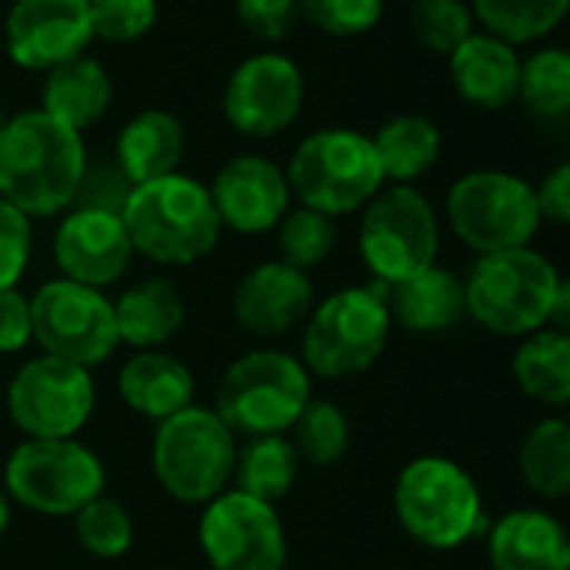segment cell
Masks as SVG:
<instances>
[{"label":"cell","instance_id":"obj_38","mask_svg":"<svg viewBox=\"0 0 570 570\" xmlns=\"http://www.w3.org/2000/svg\"><path fill=\"white\" fill-rule=\"evenodd\" d=\"M307 23L331 37H357L377 27L384 0H297Z\"/></svg>","mask_w":570,"mask_h":570},{"label":"cell","instance_id":"obj_32","mask_svg":"<svg viewBox=\"0 0 570 570\" xmlns=\"http://www.w3.org/2000/svg\"><path fill=\"white\" fill-rule=\"evenodd\" d=\"M287 434H291V444L301 454V461H307L314 468L337 464L351 448V424L334 401L311 397Z\"/></svg>","mask_w":570,"mask_h":570},{"label":"cell","instance_id":"obj_15","mask_svg":"<svg viewBox=\"0 0 570 570\" xmlns=\"http://www.w3.org/2000/svg\"><path fill=\"white\" fill-rule=\"evenodd\" d=\"M304 107V73L284 53H254L224 87V117L244 137L287 130Z\"/></svg>","mask_w":570,"mask_h":570},{"label":"cell","instance_id":"obj_26","mask_svg":"<svg viewBox=\"0 0 570 570\" xmlns=\"http://www.w3.org/2000/svg\"><path fill=\"white\" fill-rule=\"evenodd\" d=\"M184 157V127L170 110H144L117 137V167L130 184H147L177 170Z\"/></svg>","mask_w":570,"mask_h":570},{"label":"cell","instance_id":"obj_27","mask_svg":"<svg viewBox=\"0 0 570 570\" xmlns=\"http://www.w3.org/2000/svg\"><path fill=\"white\" fill-rule=\"evenodd\" d=\"M384 180L411 184L424 177L441 157V130L421 114H397L371 137Z\"/></svg>","mask_w":570,"mask_h":570},{"label":"cell","instance_id":"obj_21","mask_svg":"<svg viewBox=\"0 0 570 570\" xmlns=\"http://www.w3.org/2000/svg\"><path fill=\"white\" fill-rule=\"evenodd\" d=\"M488 558L494 570H570L568 531L541 508L508 511L488 534Z\"/></svg>","mask_w":570,"mask_h":570},{"label":"cell","instance_id":"obj_42","mask_svg":"<svg viewBox=\"0 0 570 570\" xmlns=\"http://www.w3.org/2000/svg\"><path fill=\"white\" fill-rule=\"evenodd\" d=\"M534 200H538V214L541 220L551 224H568L570 220V164H558L541 187H534Z\"/></svg>","mask_w":570,"mask_h":570},{"label":"cell","instance_id":"obj_40","mask_svg":"<svg viewBox=\"0 0 570 570\" xmlns=\"http://www.w3.org/2000/svg\"><path fill=\"white\" fill-rule=\"evenodd\" d=\"M234 10L257 40H284L301 17L297 0H234Z\"/></svg>","mask_w":570,"mask_h":570},{"label":"cell","instance_id":"obj_43","mask_svg":"<svg viewBox=\"0 0 570 570\" xmlns=\"http://www.w3.org/2000/svg\"><path fill=\"white\" fill-rule=\"evenodd\" d=\"M7 528H10V498H7V491L0 488V538L7 534Z\"/></svg>","mask_w":570,"mask_h":570},{"label":"cell","instance_id":"obj_3","mask_svg":"<svg viewBox=\"0 0 570 570\" xmlns=\"http://www.w3.org/2000/svg\"><path fill=\"white\" fill-rule=\"evenodd\" d=\"M561 284L558 267L531 247L481 254L464 281V311L491 334L528 337L551 324Z\"/></svg>","mask_w":570,"mask_h":570},{"label":"cell","instance_id":"obj_9","mask_svg":"<svg viewBox=\"0 0 570 570\" xmlns=\"http://www.w3.org/2000/svg\"><path fill=\"white\" fill-rule=\"evenodd\" d=\"M107 471L100 458L73 438H27L3 468V491L27 511L47 518H73L87 501L100 498Z\"/></svg>","mask_w":570,"mask_h":570},{"label":"cell","instance_id":"obj_14","mask_svg":"<svg viewBox=\"0 0 570 570\" xmlns=\"http://www.w3.org/2000/svg\"><path fill=\"white\" fill-rule=\"evenodd\" d=\"M197 541L210 570H284L287 534L274 504L224 491L204 504Z\"/></svg>","mask_w":570,"mask_h":570},{"label":"cell","instance_id":"obj_4","mask_svg":"<svg viewBox=\"0 0 570 570\" xmlns=\"http://www.w3.org/2000/svg\"><path fill=\"white\" fill-rule=\"evenodd\" d=\"M394 514L404 534L431 551H454L484 528L474 478L441 454H424L401 468L394 481Z\"/></svg>","mask_w":570,"mask_h":570},{"label":"cell","instance_id":"obj_11","mask_svg":"<svg viewBox=\"0 0 570 570\" xmlns=\"http://www.w3.org/2000/svg\"><path fill=\"white\" fill-rule=\"evenodd\" d=\"M454 234L478 254L528 247L541 227L534 187L508 170H471L448 194Z\"/></svg>","mask_w":570,"mask_h":570},{"label":"cell","instance_id":"obj_23","mask_svg":"<svg viewBox=\"0 0 570 570\" xmlns=\"http://www.w3.org/2000/svg\"><path fill=\"white\" fill-rule=\"evenodd\" d=\"M391 324H401L404 331L414 334H441L451 331L468 311H464V281L448 271L431 264L428 271L391 284L384 291Z\"/></svg>","mask_w":570,"mask_h":570},{"label":"cell","instance_id":"obj_8","mask_svg":"<svg viewBox=\"0 0 570 570\" xmlns=\"http://www.w3.org/2000/svg\"><path fill=\"white\" fill-rule=\"evenodd\" d=\"M237 434L210 407H184L157 424L150 461L157 484L180 504H207L227 491Z\"/></svg>","mask_w":570,"mask_h":570},{"label":"cell","instance_id":"obj_22","mask_svg":"<svg viewBox=\"0 0 570 570\" xmlns=\"http://www.w3.org/2000/svg\"><path fill=\"white\" fill-rule=\"evenodd\" d=\"M117 387L134 414L157 424L194 404V374L167 351H137L127 357L117 374Z\"/></svg>","mask_w":570,"mask_h":570},{"label":"cell","instance_id":"obj_31","mask_svg":"<svg viewBox=\"0 0 570 570\" xmlns=\"http://www.w3.org/2000/svg\"><path fill=\"white\" fill-rule=\"evenodd\" d=\"M568 7L570 0H474L471 10L488 33L518 47L551 33L564 20Z\"/></svg>","mask_w":570,"mask_h":570},{"label":"cell","instance_id":"obj_37","mask_svg":"<svg viewBox=\"0 0 570 570\" xmlns=\"http://www.w3.org/2000/svg\"><path fill=\"white\" fill-rule=\"evenodd\" d=\"M94 37L110 43L140 40L157 23V0H87Z\"/></svg>","mask_w":570,"mask_h":570},{"label":"cell","instance_id":"obj_24","mask_svg":"<svg viewBox=\"0 0 570 570\" xmlns=\"http://www.w3.org/2000/svg\"><path fill=\"white\" fill-rule=\"evenodd\" d=\"M184 297L167 277H147L127 287L114 304L117 337L137 351H160L184 324Z\"/></svg>","mask_w":570,"mask_h":570},{"label":"cell","instance_id":"obj_5","mask_svg":"<svg viewBox=\"0 0 570 570\" xmlns=\"http://www.w3.org/2000/svg\"><path fill=\"white\" fill-rule=\"evenodd\" d=\"M387 284L374 281L371 287H344L321 301L307 314L304 331V367L307 374L344 381L364 374L387 347L391 314L384 301Z\"/></svg>","mask_w":570,"mask_h":570},{"label":"cell","instance_id":"obj_30","mask_svg":"<svg viewBox=\"0 0 570 570\" xmlns=\"http://www.w3.org/2000/svg\"><path fill=\"white\" fill-rule=\"evenodd\" d=\"M524 484L544 501H564L570 491V424L564 417L538 421L518 451Z\"/></svg>","mask_w":570,"mask_h":570},{"label":"cell","instance_id":"obj_35","mask_svg":"<svg viewBox=\"0 0 570 570\" xmlns=\"http://www.w3.org/2000/svg\"><path fill=\"white\" fill-rule=\"evenodd\" d=\"M73 534L87 554H94L100 561H114V558H124L130 551L134 521H130L124 504L100 494L73 514Z\"/></svg>","mask_w":570,"mask_h":570},{"label":"cell","instance_id":"obj_7","mask_svg":"<svg viewBox=\"0 0 570 570\" xmlns=\"http://www.w3.org/2000/svg\"><path fill=\"white\" fill-rule=\"evenodd\" d=\"M284 174L301 207L327 217L361 210L384 187L371 137L347 127H327L304 137Z\"/></svg>","mask_w":570,"mask_h":570},{"label":"cell","instance_id":"obj_2","mask_svg":"<svg viewBox=\"0 0 570 570\" xmlns=\"http://www.w3.org/2000/svg\"><path fill=\"white\" fill-rule=\"evenodd\" d=\"M120 220L134 254H144L157 264H197L220 240V220L207 187L177 170L147 184H134L120 207Z\"/></svg>","mask_w":570,"mask_h":570},{"label":"cell","instance_id":"obj_16","mask_svg":"<svg viewBox=\"0 0 570 570\" xmlns=\"http://www.w3.org/2000/svg\"><path fill=\"white\" fill-rule=\"evenodd\" d=\"M90 37L87 0H17L3 27L7 53L23 70H53L80 57Z\"/></svg>","mask_w":570,"mask_h":570},{"label":"cell","instance_id":"obj_20","mask_svg":"<svg viewBox=\"0 0 570 570\" xmlns=\"http://www.w3.org/2000/svg\"><path fill=\"white\" fill-rule=\"evenodd\" d=\"M451 83L461 100L481 110H504L518 100L521 87V57L518 50L494 33H471L448 53Z\"/></svg>","mask_w":570,"mask_h":570},{"label":"cell","instance_id":"obj_25","mask_svg":"<svg viewBox=\"0 0 570 570\" xmlns=\"http://www.w3.org/2000/svg\"><path fill=\"white\" fill-rule=\"evenodd\" d=\"M110 97H114V83L107 70L97 60L80 53L47 70V80L40 90V110L83 134L90 124H97L107 114Z\"/></svg>","mask_w":570,"mask_h":570},{"label":"cell","instance_id":"obj_12","mask_svg":"<svg viewBox=\"0 0 570 570\" xmlns=\"http://www.w3.org/2000/svg\"><path fill=\"white\" fill-rule=\"evenodd\" d=\"M30 341H37L43 354L90 371L120 344L114 301L67 277L47 281L30 297Z\"/></svg>","mask_w":570,"mask_h":570},{"label":"cell","instance_id":"obj_41","mask_svg":"<svg viewBox=\"0 0 570 570\" xmlns=\"http://www.w3.org/2000/svg\"><path fill=\"white\" fill-rule=\"evenodd\" d=\"M30 344V297L17 287L0 291V354H17Z\"/></svg>","mask_w":570,"mask_h":570},{"label":"cell","instance_id":"obj_13","mask_svg":"<svg viewBox=\"0 0 570 570\" xmlns=\"http://www.w3.org/2000/svg\"><path fill=\"white\" fill-rule=\"evenodd\" d=\"M97 404L87 367L60 357L27 361L7 384V414L27 438H73Z\"/></svg>","mask_w":570,"mask_h":570},{"label":"cell","instance_id":"obj_19","mask_svg":"<svg viewBox=\"0 0 570 570\" xmlns=\"http://www.w3.org/2000/svg\"><path fill=\"white\" fill-rule=\"evenodd\" d=\"M314 307V284L304 271L267 261L234 287V321L254 337H281L297 327Z\"/></svg>","mask_w":570,"mask_h":570},{"label":"cell","instance_id":"obj_10","mask_svg":"<svg viewBox=\"0 0 570 570\" xmlns=\"http://www.w3.org/2000/svg\"><path fill=\"white\" fill-rule=\"evenodd\" d=\"M357 240L374 281L391 287L438 264L441 227L431 200L417 187L394 184L364 204Z\"/></svg>","mask_w":570,"mask_h":570},{"label":"cell","instance_id":"obj_44","mask_svg":"<svg viewBox=\"0 0 570 570\" xmlns=\"http://www.w3.org/2000/svg\"><path fill=\"white\" fill-rule=\"evenodd\" d=\"M0 130H3V117H0Z\"/></svg>","mask_w":570,"mask_h":570},{"label":"cell","instance_id":"obj_1","mask_svg":"<svg viewBox=\"0 0 570 570\" xmlns=\"http://www.w3.org/2000/svg\"><path fill=\"white\" fill-rule=\"evenodd\" d=\"M83 134L43 110H23L0 130V200L27 217L67 210L87 174Z\"/></svg>","mask_w":570,"mask_h":570},{"label":"cell","instance_id":"obj_33","mask_svg":"<svg viewBox=\"0 0 570 570\" xmlns=\"http://www.w3.org/2000/svg\"><path fill=\"white\" fill-rule=\"evenodd\" d=\"M518 97L531 114L554 120L570 110V57L564 47H544L521 60Z\"/></svg>","mask_w":570,"mask_h":570},{"label":"cell","instance_id":"obj_39","mask_svg":"<svg viewBox=\"0 0 570 570\" xmlns=\"http://www.w3.org/2000/svg\"><path fill=\"white\" fill-rule=\"evenodd\" d=\"M30 247H33L30 217L20 214L13 204L0 200V291L17 287V281L30 264Z\"/></svg>","mask_w":570,"mask_h":570},{"label":"cell","instance_id":"obj_34","mask_svg":"<svg viewBox=\"0 0 570 570\" xmlns=\"http://www.w3.org/2000/svg\"><path fill=\"white\" fill-rule=\"evenodd\" d=\"M337 244V224L334 217L311 210V207H297L287 210L277 224V247L284 264L297 267V271H311L317 264L327 261V254Z\"/></svg>","mask_w":570,"mask_h":570},{"label":"cell","instance_id":"obj_6","mask_svg":"<svg viewBox=\"0 0 570 570\" xmlns=\"http://www.w3.org/2000/svg\"><path fill=\"white\" fill-rule=\"evenodd\" d=\"M311 401L307 367L284 351H250L237 357L214 394V414L244 438L287 434Z\"/></svg>","mask_w":570,"mask_h":570},{"label":"cell","instance_id":"obj_36","mask_svg":"<svg viewBox=\"0 0 570 570\" xmlns=\"http://www.w3.org/2000/svg\"><path fill=\"white\" fill-rule=\"evenodd\" d=\"M411 30L434 53H451L474 33V10L464 0H414Z\"/></svg>","mask_w":570,"mask_h":570},{"label":"cell","instance_id":"obj_29","mask_svg":"<svg viewBox=\"0 0 570 570\" xmlns=\"http://www.w3.org/2000/svg\"><path fill=\"white\" fill-rule=\"evenodd\" d=\"M301 464L304 461L294 451L291 438L284 434L250 438L244 448H237L230 481L237 484L240 494L257 498L264 504H277L294 491L301 478Z\"/></svg>","mask_w":570,"mask_h":570},{"label":"cell","instance_id":"obj_18","mask_svg":"<svg viewBox=\"0 0 570 570\" xmlns=\"http://www.w3.org/2000/svg\"><path fill=\"white\" fill-rule=\"evenodd\" d=\"M134 244L120 214L97 207H73L53 234V261L67 281L83 287H107L124 277Z\"/></svg>","mask_w":570,"mask_h":570},{"label":"cell","instance_id":"obj_17","mask_svg":"<svg viewBox=\"0 0 570 570\" xmlns=\"http://www.w3.org/2000/svg\"><path fill=\"white\" fill-rule=\"evenodd\" d=\"M207 194L220 227L237 234H267L291 207L287 174L261 154H240L227 160L214 174Z\"/></svg>","mask_w":570,"mask_h":570},{"label":"cell","instance_id":"obj_28","mask_svg":"<svg viewBox=\"0 0 570 570\" xmlns=\"http://www.w3.org/2000/svg\"><path fill=\"white\" fill-rule=\"evenodd\" d=\"M511 371L531 401L564 407L570 401V337L554 327L528 334L514 351Z\"/></svg>","mask_w":570,"mask_h":570}]
</instances>
